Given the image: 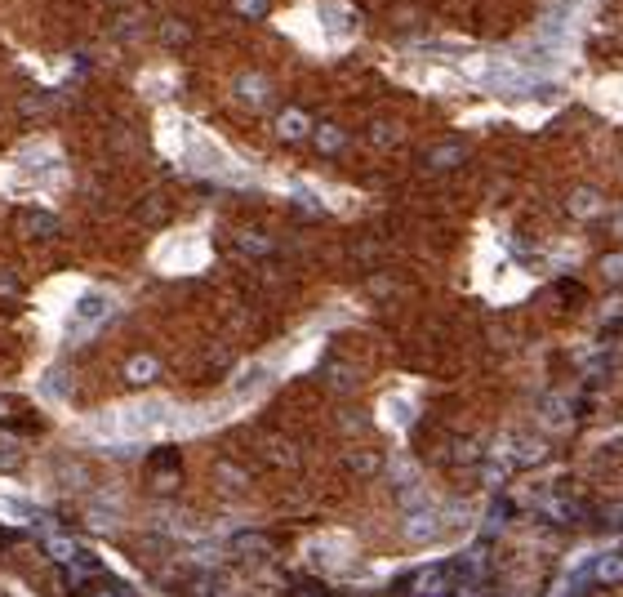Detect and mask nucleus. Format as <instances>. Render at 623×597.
<instances>
[{
  "label": "nucleus",
  "mask_w": 623,
  "mask_h": 597,
  "mask_svg": "<svg viewBox=\"0 0 623 597\" xmlns=\"http://www.w3.org/2000/svg\"><path fill=\"white\" fill-rule=\"evenodd\" d=\"M415 593L418 597H455V593H459V571H455L450 562L418 571V575H415Z\"/></svg>",
  "instance_id": "obj_1"
},
{
  "label": "nucleus",
  "mask_w": 623,
  "mask_h": 597,
  "mask_svg": "<svg viewBox=\"0 0 623 597\" xmlns=\"http://www.w3.org/2000/svg\"><path fill=\"white\" fill-rule=\"evenodd\" d=\"M111 308V299L99 294V290H90V294H81L76 299V308H72V326H94V322H103V313Z\"/></svg>",
  "instance_id": "obj_2"
},
{
  "label": "nucleus",
  "mask_w": 623,
  "mask_h": 597,
  "mask_svg": "<svg viewBox=\"0 0 623 597\" xmlns=\"http://www.w3.org/2000/svg\"><path fill=\"white\" fill-rule=\"evenodd\" d=\"M592 580L606 584V589L623 584V553H601V557H592Z\"/></svg>",
  "instance_id": "obj_3"
},
{
  "label": "nucleus",
  "mask_w": 623,
  "mask_h": 597,
  "mask_svg": "<svg viewBox=\"0 0 623 597\" xmlns=\"http://www.w3.org/2000/svg\"><path fill=\"white\" fill-rule=\"evenodd\" d=\"M543 517H548V522H557V526H574L579 504H570L566 495H548V499H543Z\"/></svg>",
  "instance_id": "obj_4"
},
{
  "label": "nucleus",
  "mask_w": 623,
  "mask_h": 597,
  "mask_svg": "<svg viewBox=\"0 0 623 597\" xmlns=\"http://www.w3.org/2000/svg\"><path fill=\"white\" fill-rule=\"evenodd\" d=\"M312 125H308V111H299V108H285L281 116H276V134L281 139H303Z\"/></svg>",
  "instance_id": "obj_5"
},
{
  "label": "nucleus",
  "mask_w": 623,
  "mask_h": 597,
  "mask_svg": "<svg viewBox=\"0 0 623 597\" xmlns=\"http://www.w3.org/2000/svg\"><path fill=\"white\" fill-rule=\"evenodd\" d=\"M156 375H160V361H156V357H148V352H143V357H134V361L125 366V380H129V383H152Z\"/></svg>",
  "instance_id": "obj_6"
},
{
  "label": "nucleus",
  "mask_w": 623,
  "mask_h": 597,
  "mask_svg": "<svg viewBox=\"0 0 623 597\" xmlns=\"http://www.w3.org/2000/svg\"><path fill=\"white\" fill-rule=\"evenodd\" d=\"M45 553H50L53 562H76V557H81V544L67 540V535H50V540H45Z\"/></svg>",
  "instance_id": "obj_7"
},
{
  "label": "nucleus",
  "mask_w": 623,
  "mask_h": 597,
  "mask_svg": "<svg viewBox=\"0 0 623 597\" xmlns=\"http://www.w3.org/2000/svg\"><path fill=\"white\" fill-rule=\"evenodd\" d=\"M316 143H321V152H339V148H343V130L321 125V130H316Z\"/></svg>",
  "instance_id": "obj_8"
},
{
  "label": "nucleus",
  "mask_w": 623,
  "mask_h": 597,
  "mask_svg": "<svg viewBox=\"0 0 623 597\" xmlns=\"http://www.w3.org/2000/svg\"><path fill=\"white\" fill-rule=\"evenodd\" d=\"M94 571H99V562H94V557H85V562H81V571H76V562H72V566H67V584L76 589V584H85Z\"/></svg>",
  "instance_id": "obj_9"
},
{
  "label": "nucleus",
  "mask_w": 623,
  "mask_h": 597,
  "mask_svg": "<svg viewBox=\"0 0 623 597\" xmlns=\"http://www.w3.org/2000/svg\"><path fill=\"white\" fill-rule=\"evenodd\" d=\"M241 99H267V81L263 76H241Z\"/></svg>",
  "instance_id": "obj_10"
},
{
  "label": "nucleus",
  "mask_w": 623,
  "mask_h": 597,
  "mask_svg": "<svg viewBox=\"0 0 623 597\" xmlns=\"http://www.w3.org/2000/svg\"><path fill=\"white\" fill-rule=\"evenodd\" d=\"M27 227H32V232H45V236H50V232H53V218H50V215H32V218H27Z\"/></svg>",
  "instance_id": "obj_11"
},
{
  "label": "nucleus",
  "mask_w": 623,
  "mask_h": 597,
  "mask_svg": "<svg viewBox=\"0 0 623 597\" xmlns=\"http://www.w3.org/2000/svg\"><path fill=\"white\" fill-rule=\"evenodd\" d=\"M0 464H18V446L14 441H0Z\"/></svg>",
  "instance_id": "obj_12"
},
{
  "label": "nucleus",
  "mask_w": 623,
  "mask_h": 597,
  "mask_svg": "<svg viewBox=\"0 0 623 597\" xmlns=\"http://www.w3.org/2000/svg\"><path fill=\"white\" fill-rule=\"evenodd\" d=\"M236 5H241V14H263L267 0H236Z\"/></svg>",
  "instance_id": "obj_13"
},
{
  "label": "nucleus",
  "mask_w": 623,
  "mask_h": 597,
  "mask_svg": "<svg viewBox=\"0 0 623 597\" xmlns=\"http://www.w3.org/2000/svg\"><path fill=\"white\" fill-rule=\"evenodd\" d=\"M299 597H325V589H316V584H303V589H299Z\"/></svg>",
  "instance_id": "obj_14"
},
{
  "label": "nucleus",
  "mask_w": 623,
  "mask_h": 597,
  "mask_svg": "<svg viewBox=\"0 0 623 597\" xmlns=\"http://www.w3.org/2000/svg\"><path fill=\"white\" fill-rule=\"evenodd\" d=\"M90 597H120V593H111V589H99V593H90Z\"/></svg>",
  "instance_id": "obj_15"
},
{
  "label": "nucleus",
  "mask_w": 623,
  "mask_h": 597,
  "mask_svg": "<svg viewBox=\"0 0 623 597\" xmlns=\"http://www.w3.org/2000/svg\"><path fill=\"white\" fill-rule=\"evenodd\" d=\"M0 410H9V401H5V397H0Z\"/></svg>",
  "instance_id": "obj_16"
}]
</instances>
